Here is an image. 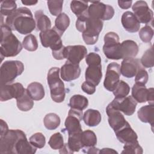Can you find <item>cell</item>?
I'll list each match as a JSON object with an SVG mask.
<instances>
[{"mask_svg":"<svg viewBox=\"0 0 154 154\" xmlns=\"http://www.w3.org/2000/svg\"><path fill=\"white\" fill-rule=\"evenodd\" d=\"M5 24L11 30L17 31L21 34H30L36 26L31 11L26 7L17 8L7 17Z\"/></svg>","mask_w":154,"mask_h":154,"instance_id":"obj_1","label":"cell"},{"mask_svg":"<svg viewBox=\"0 0 154 154\" xmlns=\"http://www.w3.org/2000/svg\"><path fill=\"white\" fill-rule=\"evenodd\" d=\"M103 21L87 14L78 17L76 21L77 30L82 33V38L87 45L95 44L103 28Z\"/></svg>","mask_w":154,"mask_h":154,"instance_id":"obj_2","label":"cell"},{"mask_svg":"<svg viewBox=\"0 0 154 154\" xmlns=\"http://www.w3.org/2000/svg\"><path fill=\"white\" fill-rule=\"evenodd\" d=\"M12 30L5 23L1 25V38L0 52L2 60L4 57H15L22 49V45Z\"/></svg>","mask_w":154,"mask_h":154,"instance_id":"obj_3","label":"cell"},{"mask_svg":"<svg viewBox=\"0 0 154 154\" xmlns=\"http://www.w3.org/2000/svg\"><path fill=\"white\" fill-rule=\"evenodd\" d=\"M60 69L57 67L49 69L47 81L50 88L51 97L53 101L57 103H61L64 101L66 92L64 84L60 78Z\"/></svg>","mask_w":154,"mask_h":154,"instance_id":"obj_4","label":"cell"},{"mask_svg":"<svg viewBox=\"0 0 154 154\" xmlns=\"http://www.w3.org/2000/svg\"><path fill=\"white\" fill-rule=\"evenodd\" d=\"M24 70L23 64L17 60H8L4 61L0 69L1 85L11 84L13 81L20 75Z\"/></svg>","mask_w":154,"mask_h":154,"instance_id":"obj_5","label":"cell"},{"mask_svg":"<svg viewBox=\"0 0 154 154\" xmlns=\"http://www.w3.org/2000/svg\"><path fill=\"white\" fill-rule=\"evenodd\" d=\"M26 136L20 129H10L2 137H0V153L14 154V148L20 138Z\"/></svg>","mask_w":154,"mask_h":154,"instance_id":"obj_6","label":"cell"},{"mask_svg":"<svg viewBox=\"0 0 154 154\" xmlns=\"http://www.w3.org/2000/svg\"><path fill=\"white\" fill-rule=\"evenodd\" d=\"M119 36L114 32H109L104 36L103 52L108 59L118 60L121 59Z\"/></svg>","mask_w":154,"mask_h":154,"instance_id":"obj_7","label":"cell"},{"mask_svg":"<svg viewBox=\"0 0 154 154\" xmlns=\"http://www.w3.org/2000/svg\"><path fill=\"white\" fill-rule=\"evenodd\" d=\"M88 8V15L101 20H108L114 14L113 7L100 1H91Z\"/></svg>","mask_w":154,"mask_h":154,"instance_id":"obj_8","label":"cell"},{"mask_svg":"<svg viewBox=\"0 0 154 154\" xmlns=\"http://www.w3.org/2000/svg\"><path fill=\"white\" fill-rule=\"evenodd\" d=\"M120 66L112 62L107 66L105 78L103 81L104 87L109 91H113L120 81Z\"/></svg>","mask_w":154,"mask_h":154,"instance_id":"obj_9","label":"cell"},{"mask_svg":"<svg viewBox=\"0 0 154 154\" xmlns=\"http://www.w3.org/2000/svg\"><path fill=\"white\" fill-rule=\"evenodd\" d=\"M82 117V111L73 108L70 109L68 116L66 119L64 123L68 134L78 133L82 131L80 123Z\"/></svg>","mask_w":154,"mask_h":154,"instance_id":"obj_10","label":"cell"},{"mask_svg":"<svg viewBox=\"0 0 154 154\" xmlns=\"http://www.w3.org/2000/svg\"><path fill=\"white\" fill-rule=\"evenodd\" d=\"M109 104L113 108L129 116L134 113L137 102L131 96H129L122 99L114 98Z\"/></svg>","mask_w":154,"mask_h":154,"instance_id":"obj_11","label":"cell"},{"mask_svg":"<svg viewBox=\"0 0 154 154\" xmlns=\"http://www.w3.org/2000/svg\"><path fill=\"white\" fill-rule=\"evenodd\" d=\"M25 90L22 84L19 82L1 85L0 100L4 102L13 98L16 99L22 96Z\"/></svg>","mask_w":154,"mask_h":154,"instance_id":"obj_12","label":"cell"},{"mask_svg":"<svg viewBox=\"0 0 154 154\" xmlns=\"http://www.w3.org/2000/svg\"><path fill=\"white\" fill-rule=\"evenodd\" d=\"M134 14L140 23L148 24L153 17V13L144 1H138L132 5Z\"/></svg>","mask_w":154,"mask_h":154,"instance_id":"obj_13","label":"cell"},{"mask_svg":"<svg viewBox=\"0 0 154 154\" xmlns=\"http://www.w3.org/2000/svg\"><path fill=\"white\" fill-rule=\"evenodd\" d=\"M62 35L54 26L46 31H41L39 34L42 46L45 48H50L51 49L62 43L61 39Z\"/></svg>","mask_w":154,"mask_h":154,"instance_id":"obj_14","label":"cell"},{"mask_svg":"<svg viewBox=\"0 0 154 154\" xmlns=\"http://www.w3.org/2000/svg\"><path fill=\"white\" fill-rule=\"evenodd\" d=\"M87 55V49L83 45H73L65 47L64 57L67 61L79 64Z\"/></svg>","mask_w":154,"mask_h":154,"instance_id":"obj_15","label":"cell"},{"mask_svg":"<svg viewBox=\"0 0 154 154\" xmlns=\"http://www.w3.org/2000/svg\"><path fill=\"white\" fill-rule=\"evenodd\" d=\"M140 61L134 58L124 59L120 66L121 74L128 78H131L135 76L138 70L141 68Z\"/></svg>","mask_w":154,"mask_h":154,"instance_id":"obj_16","label":"cell"},{"mask_svg":"<svg viewBox=\"0 0 154 154\" xmlns=\"http://www.w3.org/2000/svg\"><path fill=\"white\" fill-rule=\"evenodd\" d=\"M106 112L108 117V123L114 131L119 129L127 122L121 112L113 108L109 103L106 108Z\"/></svg>","mask_w":154,"mask_h":154,"instance_id":"obj_17","label":"cell"},{"mask_svg":"<svg viewBox=\"0 0 154 154\" xmlns=\"http://www.w3.org/2000/svg\"><path fill=\"white\" fill-rule=\"evenodd\" d=\"M81 75V69L79 64L72 63L66 61L60 69V76L65 81H72L76 79Z\"/></svg>","mask_w":154,"mask_h":154,"instance_id":"obj_18","label":"cell"},{"mask_svg":"<svg viewBox=\"0 0 154 154\" xmlns=\"http://www.w3.org/2000/svg\"><path fill=\"white\" fill-rule=\"evenodd\" d=\"M114 133L118 140L122 143L126 144L138 141V136L136 132L128 122L119 129L114 131Z\"/></svg>","mask_w":154,"mask_h":154,"instance_id":"obj_19","label":"cell"},{"mask_svg":"<svg viewBox=\"0 0 154 154\" xmlns=\"http://www.w3.org/2000/svg\"><path fill=\"white\" fill-rule=\"evenodd\" d=\"M121 22L125 29L129 32H136L140 29V23L131 11H127L123 13Z\"/></svg>","mask_w":154,"mask_h":154,"instance_id":"obj_20","label":"cell"},{"mask_svg":"<svg viewBox=\"0 0 154 154\" xmlns=\"http://www.w3.org/2000/svg\"><path fill=\"white\" fill-rule=\"evenodd\" d=\"M102 77V72L101 64L88 66L85 72V81L97 86L100 82Z\"/></svg>","mask_w":154,"mask_h":154,"instance_id":"obj_21","label":"cell"},{"mask_svg":"<svg viewBox=\"0 0 154 154\" xmlns=\"http://www.w3.org/2000/svg\"><path fill=\"white\" fill-rule=\"evenodd\" d=\"M121 59L134 58L138 52V46L137 43L131 40H126L120 43Z\"/></svg>","mask_w":154,"mask_h":154,"instance_id":"obj_22","label":"cell"},{"mask_svg":"<svg viewBox=\"0 0 154 154\" xmlns=\"http://www.w3.org/2000/svg\"><path fill=\"white\" fill-rule=\"evenodd\" d=\"M138 117L143 123H148L152 126L153 125L154 105L149 104L141 107L137 112Z\"/></svg>","mask_w":154,"mask_h":154,"instance_id":"obj_23","label":"cell"},{"mask_svg":"<svg viewBox=\"0 0 154 154\" xmlns=\"http://www.w3.org/2000/svg\"><path fill=\"white\" fill-rule=\"evenodd\" d=\"M101 119L100 112L93 109H87L84 112L82 117L85 124L90 127L97 126L101 122Z\"/></svg>","mask_w":154,"mask_h":154,"instance_id":"obj_24","label":"cell"},{"mask_svg":"<svg viewBox=\"0 0 154 154\" xmlns=\"http://www.w3.org/2000/svg\"><path fill=\"white\" fill-rule=\"evenodd\" d=\"M26 91L34 100H40L45 97L44 87L39 82H33L30 83L27 87Z\"/></svg>","mask_w":154,"mask_h":154,"instance_id":"obj_25","label":"cell"},{"mask_svg":"<svg viewBox=\"0 0 154 154\" xmlns=\"http://www.w3.org/2000/svg\"><path fill=\"white\" fill-rule=\"evenodd\" d=\"M36 28L37 30L45 31L51 29V22L50 19L46 16L42 10H37L34 14Z\"/></svg>","mask_w":154,"mask_h":154,"instance_id":"obj_26","label":"cell"},{"mask_svg":"<svg viewBox=\"0 0 154 154\" xmlns=\"http://www.w3.org/2000/svg\"><path fill=\"white\" fill-rule=\"evenodd\" d=\"M148 88L145 85L135 84L132 88V97L137 103H144L147 101Z\"/></svg>","mask_w":154,"mask_h":154,"instance_id":"obj_27","label":"cell"},{"mask_svg":"<svg viewBox=\"0 0 154 154\" xmlns=\"http://www.w3.org/2000/svg\"><path fill=\"white\" fill-rule=\"evenodd\" d=\"M88 105V99L81 94H75L72 96L69 100V106L70 108H73L82 111L85 109Z\"/></svg>","mask_w":154,"mask_h":154,"instance_id":"obj_28","label":"cell"},{"mask_svg":"<svg viewBox=\"0 0 154 154\" xmlns=\"http://www.w3.org/2000/svg\"><path fill=\"white\" fill-rule=\"evenodd\" d=\"M16 103L18 109L22 111H28L34 106V100L28 94L26 89L22 96L16 99Z\"/></svg>","mask_w":154,"mask_h":154,"instance_id":"obj_29","label":"cell"},{"mask_svg":"<svg viewBox=\"0 0 154 154\" xmlns=\"http://www.w3.org/2000/svg\"><path fill=\"white\" fill-rule=\"evenodd\" d=\"M82 132L69 134L68 142L66 144L72 153L75 152H79L80 149L83 148L81 140V135Z\"/></svg>","mask_w":154,"mask_h":154,"instance_id":"obj_30","label":"cell"},{"mask_svg":"<svg viewBox=\"0 0 154 154\" xmlns=\"http://www.w3.org/2000/svg\"><path fill=\"white\" fill-rule=\"evenodd\" d=\"M88 8V2L81 1H72L70 2L71 10L77 17L87 14Z\"/></svg>","mask_w":154,"mask_h":154,"instance_id":"obj_31","label":"cell"},{"mask_svg":"<svg viewBox=\"0 0 154 154\" xmlns=\"http://www.w3.org/2000/svg\"><path fill=\"white\" fill-rule=\"evenodd\" d=\"M81 140L83 147H91L97 143V137L95 133L91 130L82 131L81 135Z\"/></svg>","mask_w":154,"mask_h":154,"instance_id":"obj_32","label":"cell"},{"mask_svg":"<svg viewBox=\"0 0 154 154\" xmlns=\"http://www.w3.org/2000/svg\"><path fill=\"white\" fill-rule=\"evenodd\" d=\"M43 123L45 128L48 130H54L60 125V118L55 113H49L43 119Z\"/></svg>","mask_w":154,"mask_h":154,"instance_id":"obj_33","label":"cell"},{"mask_svg":"<svg viewBox=\"0 0 154 154\" xmlns=\"http://www.w3.org/2000/svg\"><path fill=\"white\" fill-rule=\"evenodd\" d=\"M69 25L70 19L69 16L65 13H61L55 19L54 27L63 35Z\"/></svg>","mask_w":154,"mask_h":154,"instance_id":"obj_34","label":"cell"},{"mask_svg":"<svg viewBox=\"0 0 154 154\" xmlns=\"http://www.w3.org/2000/svg\"><path fill=\"white\" fill-rule=\"evenodd\" d=\"M130 91L129 85L122 80H120L112 91L115 98L122 99L126 97Z\"/></svg>","mask_w":154,"mask_h":154,"instance_id":"obj_35","label":"cell"},{"mask_svg":"<svg viewBox=\"0 0 154 154\" xmlns=\"http://www.w3.org/2000/svg\"><path fill=\"white\" fill-rule=\"evenodd\" d=\"M17 5L14 1L5 0L1 2V14L7 17L12 14L17 9Z\"/></svg>","mask_w":154,"mask_h":154,"instance_id":"obj_36","label":"cell"},{"mask_svg":"<svg viewBox=\"0 0 154 154\" xmlns=\"http://www.w3.org/2000/svg\"><path fill=\"white\" fill-rule=\"evenodd\" d=\"M22 46L25 49L28 51H35L38 48V42L35 35L29 34L22 41Z\"/></svg>","mask_w":154,"mask_h":154,"instance_id":"obj_37","label":"cell"},{"mask_svg":"<svg viewBox=\"0 0 154 154\" xmlns=\"http://www.w3.org/2000/svg\"><path fill=\"white\" fill-rule=\"evenodd\" d=\"M143 152L142 147L138 141L125 144L122 154H142Z\"/></svg>","mask_w":154,"mask_h":154,"instance_id":"obj_38","label":"cell"},{"mask_svg":"<svg viewBox=\"0 0 154 154\" xmlns=\"http://www.w3.org/2000/svg\"><path fill=\"white\" fill-rule=\"evenodd\" d=\"M153 58V46H152L150 48L148 49L144 53L140 60V63L144 67L150 68L154 65Z\"/></svg>","mask_w":154,"mask_h":154,"instance_id":"obj_39","label":"cell"},{"mask_svg":"<svg viewBox=\"0 0 154 154\" xmlns=\"http://www.w3.org/2000/svg\"><path fill=\"white\" fill-rule=\"evenodd\" d=\"M48 144L54 150L61 149L64 146V140L63 135L60 132L54 134L49 138Z\"/></svg>","mask_w":154,"mask_h":154,"instance_id":"obj_40","label":"cell"},{"mask_svg":"<svg viewBox=\"0 0 154 154\" xmlns=\"http://www.w3.org/2000/svg\"><path fill=\"white\" fill-rule=\"evenodd\" d=\"M29 141L35 148L42 149L45 145L46 138L42 133L36 132L30 137Z\"/></svg>","mask_w":154,"mask_h":154,"instance_id":"obj_41","label":"cell"},{"mask_svg":"<svg viewBox=\"0 0 154 154\" xmlns=\"http://www.w3.org/2000/svg\"><path fill=\"white\" fill-rule=\"evenodd\" d=\"M47 4L52 15L57 17L61 13L63 1H48Z\"/></svg>","mask_w":154,"mask_h":154,"instance_id":"obj_42","label":"cell"},{"mask_svg":"<svg viewBox=\"0 0 154 154\" xmlns=\"http://www.w3.org/2000/svg\"><path fill=\"white\" fill-rule=\"evenodd\" d=\"M153 36V30L149 25H146L140 29L139 31V37L140 39L144 43H149L151 42Z\"/></svg>","mask_w":154,"mask_h":154,"instance_id":"obj_43","label":"cell"},{"mask_svg":"<svg viewBox=\"0 0 154 154\" xmlns=\"http://www.w3.org/2000/svg\"><path fill=\"white\" fill-rule=\"evenodd\" d=\"M148 79L149 75L147 71L144 70V69L141 67L138 70V71L135 75V84L145 85L148 81Z\"/></svg>","mask_w":154,"mask_h":154,"instance_id":"obj_44","label":"cell"},{"mask_svg":"<svg viewBox=\"0 0 154 154\" xmlns=\"http://www.w3.org/2000/svg\"><path fill=\"white\" fill-rule=\"evenodd\" d=\"M52 50V54L54 58L58 60H63L64 57L65 46L63 45V43H60L55 47L51 49Z\"/></svg>","mask_w":154,"mask_h":154,"instance_id":"obj_45","label":"cell"},{"mask_svg":"<svg viewBox=\"0 0 154 154\" xmlns=\"http://www.w3.org/2000/svg\"><path fill=\"white\" fill-rule=\"evenodd\" d=\"M85 62L87 64H100L101 58L100 55L95 52H90L85 57Z\"/></svg>","mask_w":154,"mask_h":154,"instance_id":"obj_46","label":"cell"},{"mask_svg":"<svg viewBox=\"0 0 154 154\" xmlns=\"http://www.w3.org/2000/svg\"><path fill=\"white\" fill-rule=\"evenodd\" d=\"M81 89L88 94H93L96 91V86L88 82L85 81L81 85Z\"/></svg>","mask_w":154,"mask_h":154,"instance_id":"obj_47","label":"cell"},{"mask_svg":"<svg viewBox=\"0 0 154 154\" xmlns=\"http://www.w3.org/2000/svg\"><path fill=\"white\" fill-rule=\"evenodd\" d=\"M8 130L9 129H8V125H7V123L5 122H4L2 119H1V134H0V137H2L4 135H5Z\"/></svg>","mask_w":154,"mask_h":154,"instance_id":"obj_48","label":"cell"},{"mask_svg":"<svg viewBox=\"0 0 154 154\" xmlns=\"http://www.w3.org/2000/svg\"><path fill=\"white\" fill-rule=\"evenodd\" d=\"M118 5L119 7L122 9H128L131 7L132 5V1H118Z\"/></svg>","mask_w":154,"mask_h":154,"instance_id":"obj_49","label":"cell"},{"mask_svg":"<svg viewBox=\"0 0 154 154\" xmlns=\"http://www.w3.org/2000/svg\"><path fill=\"white\" fill-rule=\"evenodd\" d=\"M153 88L151 87L148 88V96H147V101L149 104H153L154 98H153Z\"/></svg>","mask_w":154,"mask_h":154,"instance_id":"obj_50","label":"cell"},{"mask_svg":"<svg viewBox=\"0 0 154 154\" xmlns=\"http://www.w3.org/2000/svg\"><path fill=\"white\" fill-rule=\"evenodd\" d=\"M117 153V152L112 149L103 148L99 151V153Z\"/></svg>","mask_w":154,"mask_h":154,"instance_id":"obj_51","label":"cell"},{"mask_svg":"<svg viewBox=\"0 0 154 154\" xmlns=\"http://www.w3.org/2000/svg\"><path fill=\"white\" fill-rule=\"evenodd\" d=\"M99 149L93 147H91L88 148V150L87 152V153H99Z\"/></svg>","mask_w":154,"mask_h":154,"instance_id":"obj_52","label":"cell"},{"mask_svg":"<svg viewBox=\"0 0 154 154\" xmlns=\"http://www.w3.org/2000/svg\"><path fill=\"white\" fill-rule=\"evenodd\" d=\"M21 2L25 5H34L38 2L37 1H22Z\"/></svg>","mask_w":154,"mask_h":154,"instance_id":"obj_53","label":"cell"}]
</instances>
